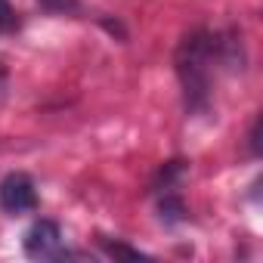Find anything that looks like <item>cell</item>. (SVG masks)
Segmentation results:
<instances>
[{
  "instance_id": "obj_1",
  "label": "cell",
  "mask_w": 263,
  "mask_h": 263,
  "mask_svg": "<svg viewBox=\"0 0 263 263\" xmlns=\"http://www.w3.org/2000/svg\"><path fill=\"white\" fill-rule=\"evenodd\" d=\"M241 68H245V44L238 31L195 28L183 34L174 53V71L183 90L186 115H211L217 74Z\"/></svg>"
},
{
  "instance_id": "obj_2",
  "label": "cell",
  "mask_w": 263,
  "mask_h": 263,
  "mask_svg": "<svg viewBox=\"0 0 263 263\" xmlns=\"http://www.w3.org/2000/svg\"><path fill=\"white\" fill-rule=\"evenodd\" d=\"M186 177V161L174 158V161H164L152 180V198H155V211H158V220L164 226H177V223H186L189 220V208L180 195V183Z\"/></svg>"
},
{
  "instance_id": "obj_3",
  "label": "cell",
  "mask_w": 263,
  "mask_h": 263,
  "mask_svg": "<svg viewBox=\"0 0 263 263\" xmlns=\"http://www.w3.org/2000/svg\"><path fill=\"white\" fill-rule=\"evenodd\" d=\"M22 251L31 260H62V257H71V251H68V245L62 238V229L53 220L31 223V229L22 238Z\"/></svg>"
},
{
  "instance_id": "obj_4",
  "label": "cell",
  "mask_w": 263,
  "mask_h": 263,
  "mask_svg": "<svg viewBox=\"0 0 263 263\" xmlns=\"http://www.w3.org/2000/svg\"><path fill=\"white\" fill-rule=\"evenodd\" d=\"M41 198H37V186L28 174L22 171H13L0 180V211L10 214V217H22V214H31L37 211Z\"/></svg>"
},
{
  "instance_id": "obj_5",
  "label": "cell",
  "mask_w": 263,
  "mask_h": 263,
  "mask_svg": "<svg viewBox=\"0 0 263 263\" xmlns=\"http://www.w3.org/2000/svg\"><path fill=\"white\" fill-rule=\"evenodd\" d=\"M99 248H102L105 257H130V260L146 257L140 248H130V245H124V241H118V238H99Z\"/></svg>"
},
{
  "instance_id": "obj_6",
  "label": "cell",
  "mask_w": 263,
  "mask_h": 263,
  "mask_svg": "<svg viewBox=\"0 0 263 263\" xmlns=\"http://www.w3.org/2000/svg\"><path fill=\"white\" fill-rule=\"evenodd\" d=\"M37 4L53 16H81V0H37Z\"/></svg>"
},
{
  "instance_id": "obj_7",
  "label": "cell",
  "mask_w": 263,
  "mask_h": 263,
  "mask_svg": "<svg viewBox=\"0 0 263 263\" xmlns=\"http://www.w3.org/2000/svg\"><path fill=\"white\" fill-rule=\"evenodd\" d=\"M19 25H22V19H19L16 7L10 0H0V34H13V31H19Z\"/></svg>"
},
{
  "instance_id": "obj_8",
  "label": "cell",
  "mask_w": 263,
  "mask_h": 263,
  "mask_svg": "<svg viewBox=\"0 0 263 263\" xmlns=\"http://www.w3.org/2000/svg\"><path fill=\"white\" fill-rule=\"evenodd\" d=\"M7 87H10V71H7L4 65H0V99L7 96Z\"/></svg>"
}]
</instances>
